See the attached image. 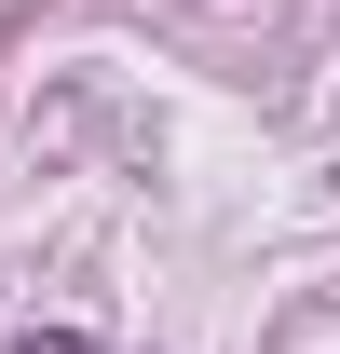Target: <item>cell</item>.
Here are the masks:
<instances>
[{
	"label": "cell",
	"mask_w": 340,
	"mask_h": 354,
	"mask_svg": "<svg viewBox=\"0 0 340 354\" xmlns=\"http://www.w3.org/2000/svg\"><path fill=\"white\" fill-rule=\"evenodd\" d=\"M14 354H95V341H82V327H28Z\"/></svg>",
	"instance_id": "cell-1"
}]
</instances>
